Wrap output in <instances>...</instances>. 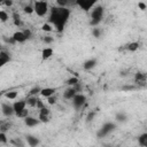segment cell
<instances>
[{"instance_id": "obj_1", "label": "cell", "mask_w": 147, "mask_h": 147, "mask_svg": "<svg viewBox=\"0 0 147 147\" xmlns=\"http://www.w3.org/2000/svg\"><path fill=\"white\" fill-rule=\"evenodd\" d=\"M70 15H71V11L69 8L56 6L51 9L48 20H49V23L55 28V30L61 33L64 31L68 24V21L70 18Z\"/></svg>"}, {"instance_id": "obj_2", "label": "cell", "mask_w": 147, "mask_h": 147, "mask_svg": "<svg viewBox=\"0 0 147 147\" xmlns=\"http://www.w3.org/2000/svg\"><path fill=\"white\" fill-rule=\"evenodd\" d=\"M103 15H105V8L103 6H95L92 10H91V20H90V24L92 26H96L101 23L102 18H103Z\"/></svg>"}, {"instance_id": "obj_3", "label": "cell", "mask_w": 147, "mask_h": 147, "mask_svg": "<svg viewBox=\"0 0 147 147\" xmlns=\"http://www.w3.org/2000/svg\"><path fill=\"white\" fill-rule=\"evenodd\" d=\"M14 106V110H15V115L20 118H25L26 116H29V110L26 109V100H18L15 101L13 103Z\"/></svg>"}, {"instance_id": "obj_4", "label": "cell", "mask_w": 147, "mask_h": 147, "mask_svg": "<svg viewBox=\"0 0 147 147\" xmlns=\"http://www.w3.org/2000/svg\"><path fill=\"white\" fill-rule=\"evenodd\" d=\"M32 36V32L29 30V29H25V30H21V31H16L13 33L11 36V41L13 42H24L26 41L28 39H30Z\"/></svg>"}, {"instance_id": "obj_5", "label": "cell", "mask_w": 147, "mask_h": 147, "mask_svg": "<svg viewBox=\"0 0 147 147\" xmlns=\"http://www.w3.org/2000/svg\"><path fill=\"white\" fill-rule=\"evenodd\" d=\"M33 8H34V13L40 17L45 16L49 10V7H48V3H47L46 0H37V1H34Z\"/></svg>"}, {"instance_id": "obj_6", "label": "cell", "mask_w": 147, "mask_h": 147, "mask_svg": "<svg viewBox=\"0 0 147 147\" xmlns=\"http://www.w3.org/2000/svg\"><path fill=\"white\" fill-rule=\"evenodd\" d=\"M116 129V124L113 122H106L105 124H102V126L98 130L96 136L98 138H103L106 136H108L109 133H111L114 130Z\"/></svg>"}, {"instance_id": "obj_7", "label": "cell", "mask_w": 147, "mask_h": 147, "mask_svg": "<svg viewBox=\"0 0 147 147\" xmlns=\"http://www.w3.org/2000/svg\"><path fill=\"white\" fill-rule=\"evenodd\" d=\"M98 1L99 0H76V6L79 7L82 10L88 13L90 10H92L95 7Z\"/></svg>"}, {"instance_id": "obj_8", "label": "cell", "mask_w": 147, "mask_h": 147, "mask_svg": "<svg viewBox=\"0 0 147 147\" xmlns=\"http://www.w3.org/2000/svg\"><path fill=\"white\" fill-rule=\"evenodd\" d=\"M134 84L137 87H144L147 84V74L142 71H138L134 75Z\"/></svg>"}, {"instance_id": "obj_9", "label": "cell", "mask_w": 147, "mask_h": 147, "mask_svg": "<svg viewBox=\"0 0 147 147\" xmlns=\"http://www.w3.org/2000/svg\"><path fill=\"white\" fill-rule=\"evenodd\" d=\"M85 103H86V96L84 94H82V93H77L72 98V106L76 109H80Z\"/></svg>"}, {"instance_id": "obj_10", "label": "cell", "mask_w": 147, "mask_h": 147, "mask_svg": "<svg viewBox=\"0 0 147 147\" xmlns=\"http://www.w3.org/2000/svg\"><path fill=\"white\" fill-rule=\"evenodd\" d=\"M38 118H39L40 122H42V123L49 122V119H51V110H49L46 106L42 107V108H40V109H39V114H38Z\"/></svg>"}, {"instance_id": "obj_11", "label": "cell", "mask_w": 147, "mask_h": 147, "mask_svg": "<svg viewBox=\"0 0 147 147\" xmlns=\"http://www.w3.org/2000/svg\"><path fill=\"white\" fill-rule=\"evenodd\" d=\"M1 110H2V114L7 117L11 116V115H15V110H14V106L10 105L9 102H2L1 103Z\"/></svg>"}, {"instance_id": "obj_12", "label": "cell", "mask_w": 147, "mask_h": 147, "mask_svg": "<svg viewBox=\"0 0 147 147\" xmlns=\"http://www.w3.org/2000/svg\"><path fill=\"white\" fill-rule=\"evenodd\" d=\"M9 61H10V54L8 52H6L5 49H2L0 52V67L6 65Z\"/></svg>"}, {"instance_id": "obj_13", "label": "cell", "mask_w": 147, "mask_h": 147, "mask_svg": "<svg viewBox=\"0 0 147 147\" xmlns=\"http://www.w3.org/2000/svg\"><path fill=\"white\" fill-rule=\"evenodd\" d=\"M24 123H25L26 126L33 127V126H36V125H38L40 123V119L39 118H36V117H32V116H26L24 118Z\"/></svg>"}, {"instance_id": "obj_14", "label": "cell", "mask_w": 147, "mask_h": 147, "mask_svg": "<svg viewBox=\"0 0 147 147\" xmlns=\"http://www.w3.org/2000/svg\"><path fill=\"white\" fill-rule=\"evenodd\" d=\"M78 93V91L74 87V86H70L64 93H63V98L67 99V100H72V98Z\"/></svg>"}, {"instance_id": "obj_15", "label": "cell", "mask_w": 147, "mask_h": 147, "mask_svg": "<svg viewBox=\"0 0 147 147\" xmlns=\"http://www.w3.org/2000/svg\"><path fill=\"white\" fill-rule=\"evenodd\" d=\"M55 88L54 87H45V88H41V91H40V94L44 96V98H49V96H52V95H54L55 94Z\"/></svg>"}, {"instance_id": "obj_16", "label": "cell", "mask_w": 147, "mask_h": 147, "mask_svg": "<svg viewBox=\"0 0 147 147\" xmlns=\"http://www.w3.org/2000/svg\"><path fill=\"white\" fill-rule=\"evenodd\" d=\"M96 60L95 59H88V60H86L85 62H84V64H83V68L85 69V70H92L95 65H96Z\"/></svg>"}, {"instance_id": "obj_17", "label": "cell", "mask_w": 147, "mask_h": 147, "mask_svg": "<svg viewBox=\"0 0 147 147\" xmlns=\"http://www.w3.org/2000/svg\"><path fill=\"white\" fill-rule=\"evenodd\" d=\"M53 55V48L52 47H45L41 52V60L45 61V60H48L51 56Z\"/></svg>"}, {"instance_id": "obj_18", "label": "cell", "mask_w": 147, "mask_h": 147, "mask_svg": "<svg viewBox=\"0 0 147 147\" xmlns=\"http://www.w3.org/2000/svg\"><path fill=\"white\" fill-rule=\"evenodd\" d=\"M56 2H57V6L67 7V8H70L71 6L76 5V0H56Z\"/></svg>"}, {"instance_id": "obj_19", "label": "cell", "mask_w": 147, "mask_h": 147, "mask_svg": "<svg viewBox=\"0 0 147 147\" xmlns=\"http://www.w3.org/2000/svg\"><path fill=\"white\" fill-rule=\"evenodd\" d=\"M139 47H140V44H139L138 41H131V42L126 44L124 48H125L126 51H129V52H136Z\"/></svg>"}, {"instance_id": "obj_20", "label": "cell", "mask_w": 147, "mask_h": 147, "mask_svg": "<svg viewBox=\"0 0 147 147\" xmlns=\"http://www.w3.org/2000/svg\"><path fill=\"white\" fill-rule=\"evenodd\" d=\"M26 142H28V145L29 146H31V147H34V146H37V145H39V139L37 138V137H34V136H31V134H29V136H26Z\"/></svg>"}, {"instance_id": "obj_21", "label": "cell", "mask_w": 147, "mask_h": 147, "mask_svg": "<svg viewBox=\"0 0 147 147\" xmlns=\"http://www.w3.org/2000/svg\"><path fill=\"white\" fill-rule=\"evenodd\" d=\"M38 100H39V98H37V95H30V96L26 99V103H28V106L37 107Z\"/></svg>"}, {"instance_id": "obj_22", "label": "cell", "mask_w": 147, "mask_h": 147, "mask_svg": "<svg viewBox=\"0 0 147 147\" xmlns=\"http://www.w3.org/2000/svg\"><path fill=\"white\" fill-rule=\"evenodd\" d=\"M138 144H139L140 146L147 147V132H145V133H142V134L139 136V138H138Z\"/></svg>"}, {"instance_id": "obj_23", "label": "cell", "mask_w": 147, "mask_h": 147, "mask_svg": "<svg viewBox=\"0 0 147 147\" xmlns=\"http://www.w3.org/2000/svg\"><path fill=\"white\" fill-rule=\"evenodd\" d=\"M13 22H14V24L16 25V26H21V24H22V21H21V17H20V15L18 14H14L13 15Z\"/></svg>"}, {"instance_id": "obj_24", "label": "cell", "mask_w": 147, "mask_h": 147, "mask_svg": "<svg viewBox=\"0 0 147 147\" xmlns=\"http://www.w3.org/2000/svg\"><path fill=\"white\" fill-rule=\"evenodd\" d=\"M53 25H51L49 23H45V24H42V26H41V30L42 31H46V32H52L53 31Z\"/></svg>"}, {"instance_id": "obj_25", "label": "cell", "mask_w": 147, "mask_h": 147, "mask_svg": "<svg viewBox=\"0 0 147 147\" xmlns=\"http://www.w3.org/2000/svg\"><path fill=\"white\" fill-rule=\"evenodd\" d=\"M5 96H6L7 99H9V100H14V99L17 98V92H15V91H13V92H7V93L5 94Z\"/></svg>"}, {"instance_id": "obj_26", "label": "cell", "mask_w": 147, "mask_h": 147, "mask_svg": "<svg viewBox=\"0 0 147 147\" xmlns=\"http://www.w3.org/2000/svg\"><path fill=\"white\" fill-rule=\"evenodd\" d=\"M116 121L117 122H125L126 121V115L124 113H118L116 114Z\"/></svg>"}, {"instance_id": "obj_27", "label": "cell", "mask_w": 147, "mask_h": 147, "mask_svg": "<svg viewBox=\"0 0 147 147\" xmlns=\"http://www.w3.org/2000/svg\"><path fill=\"white\" fill-rule=\"evenodd\" d=\"M67 83H68V85L74 86V85H76V84L79 83V79H78L77 77H71V78H69V79L67 80Z\"/></svg>"}, {"instance_id": "obj_28", "label": "cell", "mask_w": 147, "mask_h": 147, "mask_svg": "<svg viewBox=\"0 0 147 147\" xmlns=\"http://www.w3.org/2000/svg\"><path fill=\"white\" fill-rule=\"evenodd\" d=\"M8 18H9V15L5 10H0V21L1 22H6Z\"/></svg>"}, {"instance_id": "obj_29", "label": "cell", "mask_w": 147, "mask_h": 147, "mask_svg": "<svg viewBox=\"0 0 147 147\" xmlns=\"http://www.w3.org/2000/svg\"><path fill=\"white\" fill-rule=\"evenodd\" d=\"M9 127H10L9 122H1V124H0V129H1V131H2V132H6Z\"/></svg>"}, {"instance_id": "obj_30", "label": "cell", "mask_w": 147, "mask_h": 147, "mask_svg": "<svg viewBox=\"0 0 147 147\" xmlns=\"http://www.w3.org/2000/svg\"><path fill=\"white\" fill-rule=\"evenodd\" d=\"M92 33H93V36H94L95 38H99V37L101 36V30H100L99 28L94 26V28L92 29Z\"/></svg>"}, {"instance_id": "obj_31", "label": "cell", "mask_w": 147, "mask_h": 147, "mask_svg": "<svg viewBox=\"0 0 147 147\" xmlns=\"http://www.w3.org/2000/svg\"><path fill=\"white\" fill-rule=\"evenodd\" d=\"M0 142L1 144H6L7 142V137H6V132H0Z\"/></svg>"}, {"instance_id": "obj_32", "label": "cell", "mask_w": 147, "mask_h": 147, "mask_svg": "<svg viewBox=\"0 0 147 147\" xmlns=\"http://www.w3.org/2000/svg\"><path fill=\"white\" fill-rule=\"evenodd\" d=\"M24 11L26 14H31V13H34V8H33V6H25L24 7Z\"/></svg>"}, {"instance_id": "obj_33", "label": "cell", "mask_w": 147, "mask_h": 147, "mask_svg": "<svg viewBox=\"0 0 147 147\" xmlns=\"http://www.w3.org/2000/svg\"><path fill=\"white\" fill-rule=\"evenodd\" d=\"M40 91H41V88H40L39 86H37V87H34V88H32V90L30 91V95H36V94L40 93Z\"/></svg>"}, {"instance_id": "obj_34", "label": "cell", "mask_w": 147, "mask_h": 147, "mask_svg": "<svg viewBox=\"0 0 147 147\" xmlns=\"http://www.w3.org/2000/svg\"><path fill=\"white\" fill-rule=\"evenodd\" d=\"M47 102L49 103V105H55L56 103V96H55V94L54 95H52V96H49V98H47Z\"/></svg>"}, {"instance_id": "obj_35", "label": "cell", "mask_w": 147, "mask_h": 147, "mask_svg": "<svg viewBox=\"0 0 147 147\" xmlns=\"http://www.w3.org/2000/svg\"><path fill=\"white\" fill-rule=\"evenodd\" d=\"M1 5L7 6V7H10L13 5V0H1Z\"/></svg>"}, {"instance_id": "obj_36", "label": "cell", "mask_w": 147, "mask_h": 147, "mask_svg": "<svg viewBox=\"0 0 147 147\" xmlns=\"http://www.w3.org/2000/svg\"><path fill=\"white\" fill-rule=\"evenodd\" d=\"M44 41H45L46 44H51V42H53V38L49 37V36H46V37L44 38Z\"/></svg>"}, {"instance_id": "obj_37", "label": "cell", "mask_w": 147, "mask_h": 147, "mask_svg": "<svg viewBox=\"0 0 147 147\" xmlns=\"http://www.w3.org/2000/svg\"><path fill=\"white\" fill-rule=\"evenodd\" d=\"M138 6H139V8H140L141 10H145V9H146V5H145L144 2H139Z\"/></svg>"}, {"instance_id": "obj_38", "label": "cell", "mask_w": 147, "mask_h": 147, "mask_svg": "<svg viewBox=\"0 0 147 147\" xmlns=\"http://www.w3.org/2000/svg\"><path fill=\"white\" fill-rule=\"evenodd\" d=\"M13 144H15V145H20V146H23V145H24L23 142H21V140H14Z\"/></svg>"}, {"instance_id": "obj_39", "label": "cell", "mask_w": 147, "mask_h": 147, "mask_svg": "<svg viewBox=\"0 0 147 147\" xmlns=\"http://www.w3.org/2000/svg\"><path fill=\"white\" fill-rule=\"evenodd\" d=\"M93 117H94V114H93V113H91V114H90V115L87 116V121H91V119H92Z\"/></svg>"}]
</instances>
